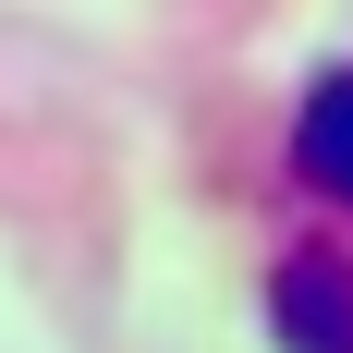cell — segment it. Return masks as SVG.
<instances>
[{"label": "cell", "instance_id": "obj_2", "mask_svg": "<svg viewBox=\"0 0 353 353\" xmlns=\"http://www.w3.org/2000/svg\"><path fill=\"white\" fill-rule=\"evenodd\" d=\"M292 171L317 183V195H353V61L305 85V110H292Z\"/></svg>", "mask_w": 353, "mask_h": 353}, {"label": "cell", "instance_id": "obj_1", "mask_svg": "<svg viewBox=\"0 0 353 353\" xmlns=\"http://www.w3.org/2000/svg\"><path fill=\"white\" fill-rule=\"evenodd\" d=\"M268 317H281L292 353H353V268L329 244H305L281 281H268Z\"/></svg>", "mask_w": 353, "mask_h": 353}]
</instances>
